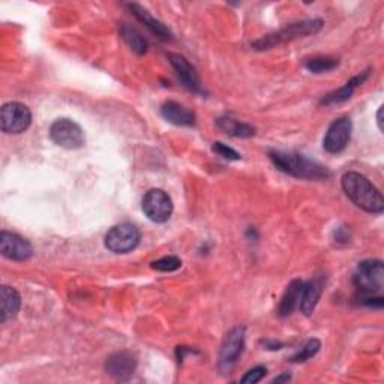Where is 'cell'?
Returning <instances> with one entry per match:
<instances>
[{
  "label": "cell",
  "mask_w": 384,
  "mask_h": 384,
  "mask_svg": "<svg viewBox=\"0 0 384 384\" xmlns=\"http://www.w3.org/2000/svg\"><path fill=\"white\" fill-rule=\"evenodd\" d=\"M353 283L359 293L360 303L366 306H383L384 266L380 260H365L359 263L353 275Z\"/></svg>",
  "instance_id": "cell-1"
},
{
  "label": "cell",
  "mask_w": 384,
  "mask_h": 384,
  "mask_svg": "<svg viewBox=\"0 0 384 384\" xmlns=\"http://www.w3.org/2000/svg\"><path fill=\"white\" fill-rule=\"evenodd\" d=\"M212 149H213V152H215L216 155L223 156L224 159H228V161H239V159L242 158L241 153H238L234 149H231V147H228V146L224 144V143H219V141L213 143Z\"/></svg>",
  "instance_id": "cell-26"
},
{
  "label": "cell",
  "mask_w": 384,
  "mask_h": 384,
  "mask_svg": "<svg viewBox=\"0 0 384 384\" xmlns=\"http://www.w3.org/2000/svg\"><path fill=\"white\" fill-rule=\"evenodd\" d=\"M266 374H268V368L266 366H256L253 369H249V371L242 377V383L243 384H256L260 383Z\"/></svg>",
  "instance_id": "cell-25"
},
{
  "label": "cell",
  "mask_w": 384,
  "mask_h": 384,
  "mask_svg": "<svg viewBox=\"0 0 384 384\" xmlns=\"http://www.w3.org/2000/svg\"><path fill=\"white\" fill-rule=\"evenodd\" d=\"M32 123V113L20 102H8L0 113V126L6 134H21Z\"/></svg>",
  "instance_id": "cell-8"
},
{
  "label": "cell",
  "mask_w": 384,
  "mask_h": 384,
  "mask_svg": "<svg viewBox=\"0 0 384 384\" xmlns=\"http://www.w3.org/2000/svg\"><path fill=\"white\" fill-rule=\"evenodd\" d=\"M321 27H323L321 20H309V21L293 23V24L287 26L286 29H283V31H279L276 34L268 35V36H264V38L256 41L253 44V47L256 50H258V51L269 50V49L278 46L279 42H286V41H290V39H294V38H299V36H306V35H311V34H317Z\"/></svg>",
  "instance_id": "cell-4"
},
{
  "label": "cell",
  "mask_w": 384,
  "mask_h": 384,
  "mask_svg": "<svg viewBox=\"0 0 384 384\" xmlns=\"http://www.w3.org/2000/svg\"><path fill=\"white\" fill-rule=\"evenodd\" d=\"M143 212L152 223H167L173 215V201L166 191L151 189L143 197Z\"/></svg>",
  "instance_id": "cell-6"
},
{
  "label": "cell",
  "mask_w": 384,
  "mask_h": 384,
  "mask_svg": "<svg viewBox=\"0 0 384 384\" xmlns=\"http://www.w3.org/2000/svg\"><path fill=\"white\" fill-rule=\"evenodd\" d=\"M137 359L131 351H117L107 359L106 371L114 380L126 381L136 373Z\"/></svg>",
  "instance_id": "cell-12"
},
{
  "label": "cell",
  "mask_w": 384,
  "mask_h": 384,
  "mask_svg": "<svg viewBox=\"0 0 384 384\" xmlns=\"http://www.w3.org/2000/svg\"><path fill=\"white\" fill-rule=\"evenodd\" d=\"M369 77V71H365L362 72L360 76H356V77H353L350 81H347L343 87H339L338 91L335 92H330L329 95L324 96L321 99V106H336V104H343V102L348 101L351 98V95L354 94V91H356V89L359 86H362L366 79Z\"/></svg>",
  "instance_id": "cell-16"
},
{
  "label": "cell",
  "mask_w": 384,
  "mask_h": 384,
  "mask_svg": "<svg viewBox=\"0 0 384 384\" xmlns=\"http://www.w3.org/2000/svg\"><path fill=\"white\" fill-rule=\"evenodd\" d=\"M291 377L288 375V374H284V375H281V377H278V378H275L273 380V383H281V381H288Z\"/></svg>",
  "instance_id": "cell-28"
},
{
  "label": "cell",
  "mask_w": 384,
  "mask_h": 384,
  "mask_svg": "<svg viewBox=\"0 0 384 384\" xmlns=\"http://www.w3.org/2000/svg\"><path fill=\"white\" fill-rule=\"evenodd\" d=\"M320 347H321V343L318 341V339H309V341L296 354H294L290 360L294 363L306 362L315 356V354L320 351Z\"/></svg>",
  "instance_id": "cell-23"
},
{
  "label": "cell",
  "mask_w": 384,
  "mask_h": 384,
  "mask_svg": "<svg viewBox=\"0 0 384 384\" xmlns=\"http://www.w3.org/2000/svg\"><path fill=\"white\" fill-rule=\"evenodd\" d=\"M119 32H121L122 39L128 44V47L132 51L137 53V54H144L147 51V47H149L147 46V41L136 27H132L129 24H122L119 29Z\"/></svg>",
  "instance_id": "cell-21"
},
{
  "label": "cell",
  "mask_w": 384,
  "mask_h": 384,
  "mask_svg": "<svg viewBox=\"0 0 384 384\" xmlns=\"http://www.w3.org/2000/svg\"><path fill=\"white\" fill-rule=\"evenodd\" d=\"M245 348V328H234L226 336L219 353V369L223 374H230L238 363Z\"/></svg>",
  "instance_id": "cell-7"
},
{
  "label": "cell",
  "mask_w": 384,
  "mask_h": 384,
  "mask_svg": "<svg viewBox=\"0 0 384 384\" xmlns=\"http://www.w3.org/2000/svg\"><path fill=\"white\" fill-rule=\"evenodd\" d=\"M140 231L136 226L123 223L114 226L106 236V248L114 254H128L140 243Z\"/></svg>",
  "instance_id": "cell-5"
},
{
  "label": "cell",
  "mask_w": 384,
  "mask_h": 384,
  "mask_svg": "<svg viewBox=\"0 0 384 384\" xmlns=\"http://www.w3.org/2000/svg\"><path fill=\"white\" fill-rule=\"evenodd\" d=\"M381 114H383V107H380L378 114H377V122H378V128H380V131H383V121H381Z\"/></svg>",
  "instance_id": "cell-27"
},
{
  "label": "cell",
  "mask_w": 384,
  "mask_h": 384,
  "mask_svg": "<svg viewBox=\"0 0 384 384\" xmlns=\"http://www.w3.org/2000/svg\"><path fill=\"white\" fill-rule=\"evenodd\" d=\"M129 8V11L134 14V16L137 17L138 21H141L147 29H149V31L156 35L159 39L162 41H170L171 39V32H170V29L164 24V23H161L159 20H156L155 17L151 16V12L144 9L143 6L137 5V4H129L126 5Z\"/></svg>",
  "instance_id": "cell-15"
},
{
  "label": "cell",
  "mask_w": 384,
  "mask_h": 384,
  "mask_svg": "<svg viewBox=\"0 0 384 384\" xmlns=\"http://www.w3.org/2000/svg\"><path fill=\"white\" fill-rule=\"evenodd\" d=\"M182 261L181 258H177L174 256H168V257H162L156 261L152 263V269L158 271V272H174L177 269H181Z\"/></svg>",
  "instance_id": "cell-24"
},
{
  "label": "cell",
  "mask_w": 384,
  "mask_h": 384,
  "mask_svg": "<svg viewBox=\"0 0 384 384\" xmlns=\"http://www.w3.org/2000/svg\"><path fill=\"white\" fill-rule=\"evenodd\" d=\"M50 137L64 149H80L84 144V132L76 122L69 119H59L50 128Z\"/></svg>",
  "instance_id": "cell-9"
},
{
  "label": "cell",
  "mask_w": 384,
  "mask_h": 384,
  "mask_svg": "<svg viewBox=\"0 0 384 384\" xmlns=\"http://www.w3.org/2000/svg\"><path fill=\"white\" fill-rule=\"evenodd\" d=\"M338 65H339L338 59L328 57V56H324V57L323 56L321 57H313V59H308V61L305 62V68L308 71L314 72V74H323V72L332 71Z\"/></svg>",
  "instance_id": "cell-22"
},
{
  "label": "cell",
  "mask_w": 384,
  "mask_h": 384,
  "mask_svg": "<svg viewBox=\"0 0 384 384\" xmlns=\"http://www.w3.org/2000/svg\"><path fill=\"white\" fill-rule=\"evenodd\" d=\"M303 286H305V283L300 279H294L288 284L284 296H283V299H281V303L278 306L279 317H288L290 314H293L294 309L299 306Z\"/></svg>",
  "instance_id": "cell-17"
},
{
  "label": "cell",
  "mask_w": 384,
  "mask_h": 384,
  "mask_svg": "<svg viewBox=\"0 0 384 384\" xmlns=\"http://www.w3.org/2000/svg\"><path fill=\"white\" fill-rule=\"evenodd\" d=\"M353 125L350 117H339L328 129L323 146L329 153H341L351 138Z\"/></svg>",
  "instance_id": "cell-10"
},
{
  "label": "cell",
  "mask_w": 384,
  "mask_h": 384,
  "mask_svg": "<svg viewBox=\"0 0 384 384\" xmlns=\"http://www.w3.org/2000/svg\"><path fill=\"white\" fill-rule=\"evenodd\" d=\"M218 128L226 132V134L231 137H238V138H249L256 134V128L251 126L245 122H239L236 119H231V117H221V119L216 121Z\"/></svg>",
  "instance_id": "cell-20"
},
{
  "label": "cell",
  "mask_w": 384,
  "mask_h": 384,
  "mask_svg": "<svg viewBox=\"0 0 384 384\" xmlns=\"http://www.w3.org/2000/svg\"><path fill=\"white\" fill-rule=\"evenodd\" d=\"M0 253L12 261H26L34 256V248L26 239L16 233H0Z\"/></svg>",
  "instance_id": "cell-11"
},
{
  "label": "cell",
  "mask_w": 384,
  "mask_h": 384,
  "mask_svg": "<svg viewBox=\"0 0 384 384\" xmlns=\"http://www.w3.org/2000/svg\"><path fill=\"white\" fill-rule=\"evenodd\" d=\"M321 293H323V279L321 278H314L311 281H308V283H305L300 303H299L300 311L305 315H311L314 313V309L321 298Z\"/></svg>",
  "instance_id": "cell-18"
},
{
  "label": "cell",
  "mask_w": 384,
  "mask_h": 384,
  "mask_svg": "<svg viewBox=\"0 0 384 384\" xmlns=\"http://www.w3.org/2000/svg\"><path fill=\"white\" fill-rule=\"evenodd\" d=\"M269 158L278 170L287 173L298 179L308 181H321L330 176L329 170L318 164L317 161L309 159L305 155L293 153V152H269Z\"/></svg>",
  "instance_id": "cell-3"
},
{
  "label": "cell",
  "mask_w": 384,
  "mask_h": 384,
  "mask_svg": "<svg viewBox=\"0 0 384 384\" xmlns=\"http://www.w3.org/2000/svg\"><path fill=\"white\" fill-rule=\"evenodd\" d=\"M345 196L368 213H381L384 211V198L373 182L360 173L350 171L341 181Z\"/></svg>",
  "instance_id": "cell-2"
},
{
  "label": "cell",
  "mask_w": 384,
  "mask_h": 384,
  "mask_svg": "<svg viewBox=\"0 0 384 384\" xmlns=\"http://www.w3.org/2000/svg\"><path fill=\"white\" fill-rule=\"evenodd\" d=\"M168 61H170L171 66L174 68L177 77H179V80L183 83V86L188 89V91L194 92V94L203 92V86H201V81H200V77H198L196 68L192 66L183 56L170 53Z\"/></svg>",
  "instance_id": "cell-13"
},
{
  "label": "cell",
  "mask_w": 384,
  "mask_h": 384,
  "mask_svg": "<svg viewBox=\"0 0 384 384\" xmlns=\"http://www.w3.org/2000/svg\"><path fill=\"white\" fill-rule=\"evenodd\" d=\"M0 302H2V313H0V315H2V318H0L2 323L16 318L21 305L19 291L12 287L4 286L0 288Z\"/></svg>",
  "instance_id": "cell-19"
},
{
  "label": "cell",
  "mask_w": 384,
  "mask_h": 384,
  "mask_svg": "<svg viewBox=\"0 0 384 384\" xmlns=\"http://www.w3.org/2000/svg\"><path fill=\"white\" fill-rule=\"evenodd\" d=\"M161 114L164 119L177 126H192L196 123V114L176 101H168L161 107Z\"/></svg>",
  "instance_id": "cell-14"
}]
</instances>
